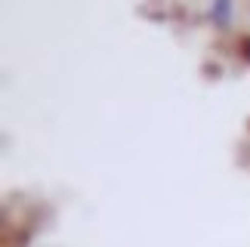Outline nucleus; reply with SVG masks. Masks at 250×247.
I'll return each instance as SVG.
<instances>
[{
    "instance_id": "1",
    "label": "nucleus",
    "mask_w": 250,
    "mask_h": 247,
    "mask_svg": "<svg viewBox=\"0 0 250 247\" xmlns=\"http://www.w3.org/2000/svg\"><path fill=\"white\" fill-rule=\"evenodd\" d=\"M213 16H216L219 25L229 22V0H216V13H213Z\"/></svg>"
}]
</instances>
